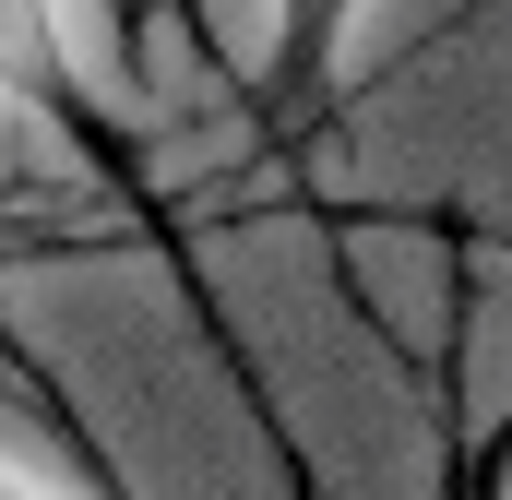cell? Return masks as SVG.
I'll use <instances>...</instances> for the list:
<instances>
[{"label": "cell", "mask_w": 512, "mask_h": 500, "mask_svg": "<svg viewBox=\"0 0 512 500\" xmlns=\"http://www.w3.org/2000/svg\"><path fill=\"white\" fill-rule=\"evenodd\" d=\"M346 36H358V0H274V60H262V120L274 143H310L346 96Z\"/></svg>", "instance_id": "1"}, {"label": "cell", "mask_w": 512, "mask_h": 500, "mask_svg": "<svg viewBox=\"0 0 512 500\" xmlns=\"http://www.w3.org/2000/svg\"><path fill=\"white\" fill-rule=\"evenodd\" d=\"M0 96H12L24 120H84V84H72L60 0H0Z\"/></svg>", "instance_id": "2"}, {"label": "cell", "mask_w": 512, "mask_h": 500, "mask_svg": "<svg viewBox=\"0 0 512 500\" xmlns=\"http://www.w3.org/2000/svg\"><path fill=\"white\" fill-rule=\"evenodd\" d=\"M0 500H48V489H36V477H12V465H0Z\"/></svg>", "instance_id": "3"}]
</instances>
